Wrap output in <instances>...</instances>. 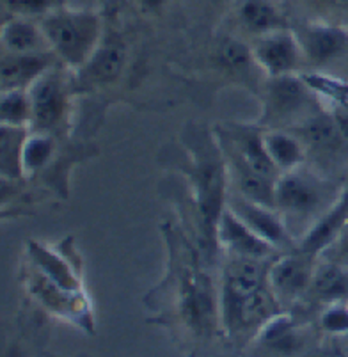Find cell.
Instances as JSON below:
<instances>
[{
    "mask_svg": "<svg viewBox=\"0 0 348 357\" xmlns=\"http://www.w3.org/2000/svg\"><path fill=\"white\" fill-rule=\"evenodd\" d=\"M40 25L55 59L75 70H80L91 59L103 38L98 16L66 6L43 16Z\"/></svg>",
    "mask_w": 348,
    "mask_h": 357,
    "instance_id": "6da1fadb",
    "label": "cell"
},
{
    "mask_svg": "<svg viewBox=\"0 0 348 357\" xmlns=\"http://www.w3.org/2000/svg\"><path fill=\"white\" fill-rule=\"evenodd\" d=\"M331 197L328 185L302 167L279 174L275 180V208L281 215L315 217L317 220L338 199L328 201Z\"/></svg>",
    "mask_w": 348,
    "mask_h": 357,
    "instance_id": "7a4b0ae2",
    "label": "cell"
},
{
    "mask_svg": "<svg viewBox=\"0 0 348 357\" xmlns=\"http://www.w3.org/2000/svg\"><path fill=\"white\" fill-rule=\"evenodd\" d=\"M27 93L32 114L31 130L52 134L68 112V87L57 64L41 75Z\"/></svg>",
    "mask_w": 348,
    "mask_h": 357,
    "instance_id": "3957f363",
    "label": "cell"
},
{
    "mask_svg": "<svg viewBox=\"0 0 348 357\" xmlns=\"http://www.w3.org/2000/svg\"><path fill=\"white\" fill-rule=\"evenodd\" d=\"M317 265L318 261L315 256L295 248L289 255L279 256L270 263L266 284L279 303L285 298H294L311 288Z\"/></svg>",
    "mask_w": 348,
    "mask_h": 357,
    "instance_id": "277c9868",
    "label": "cell"
},
{
    "mask_svg": "<svg viewBox=\"0 0 348 357\" xmlns=\"http://www.w3.org/2000/svg\"><path fill=\"white\" fill-rule=\"evenodd\" d=\"M313 87L298 75L268 77L265 98V114L270 123H285L297 118L311 105Z\"/></svg>",
    "mask_w": 348,
    "mask_h": 357,
    "instance_id": "5b68a950",
    "label": "cell"
},
{
    "mask_svg": "<svg viewBox=\"0 0 348 357\" xmlns=\"http://www.w3.org/2000/svg\"><path fill=\"white\" fill-rule=\"evenodd\" d=\"M252 55L256 66L262 68L268 77L295 73L305 57L301 41L281 29L259 36L252 45Z\"/></svg>",
    "mask_w": 348,
    "mask_h": 357,
    "instance_id": "8992f818",
    "label": "cell"
},
{
    "mask_svg": "<svg viewBox=\"0 0 348 357\" xmlns=\"http://www.w3.org/2000/svg\"><path fill=\"white\" fill-rule=\"evenodd\" d=\"M266 261L231 256L222 275V306L229 317L249 295L266 287Z\"/></svg>",
    "mask_w": 348,
    "mask_h": 357,
    "instance_id": "52a82bcc",
    "label": "cell"
},
{
    "mask_svg": "<svg viewBox=\"0 0 348 357\" xmlns=\"http://www.w3.org/2000/svg\"><path fill=\"white\" fill-rule=\"evenodd\" d=\"M226 206L231 212H235L256 235L266 240L270 245H274L278 251L279 249L297 248V242H294L292 231L286 226L281 213L275 208L245 199L240 194L231 197Z\"/></svg>",
    "mask_w": 348,
    "mask_h": 357,
    "instance_id": "ba28073f",
    "label": "cell"
},
{
    "mask_svg": "<svg viewBox=\"0 0 348 357\" xmlns=\"http://www.w3.org/2000/svg\"><path fill=\"white\" fill-rule=\"evenodd\" d=\"M215 235L219 243L235 258H249L268 261L278 252L274 245L256 235L252 229L229 208H224L217 222Z\"/></svg>",
    "mask_w": 348,
    "mask_h": 357,
    "instance_id": "9c48e42d",
    "label": "cell"
},
{
    "mask_svg": "<svg viewBox=\"0 0 348 357\" xmlns=\"http://www.w3.org/2000/svg\"><path fill=\"white\" fill-rule=\"evenodd\" d=\"M348 222V187L338 196L334 201L317 220H315L301 238L297 240V249L302 252L315 256L321 255L324 251L333 248L338 236L341 235L343 228Z\"/></svg>",
    "mask_w": 348,
    "mask_h": 357,
    "instance_id": "30bf717a",
    "label": "cell"
},
{
    "mask_svg": "<svg viewBox=\"0 0 348 357\" xmlns=\"http://www.w3.org/2000/svg\"><path fill=\"white\" fill-rule=\"evenodd\" d=\"M181 314L192 329L210 331L217 318L215 294L210 279L203 274H190L185 278L181 290Z\"/></svg>",
    "mask_w": 348,
    "mask_h": 357,
    "instance_id": "8fae6325",
    "label": "cell"
},
{
    "mask_svg": "<svg viewBox=\"0 0 348 357\" xmlns=\"http://www.w3.org/2000/svg\"><path fill=\"white\" fill-rule=\"evenodd\" d=\"M126 64V47L119 36L102 38L91 59L80 68V79L87 86H107L119 79Z\"/></svg>",
    "mask_w": 348,
    "mask_h": 357,
    "instance_id": "7c38bea8",
    "label": "cell"
},
{
    "mask_svg": "<svg viewBox=\"0 0 348 357\" xmlns=\"http://www.w3.org/2000/svg\"><path fill=\"white\" fill-rule=\"evenodd\" d=\"M59 61L52 52L43 54H2L0 84L2 91L29 89L41 75L47 73Z\"/></svg>",
    "mask_w": 348,
    "mask_h": 357,
    "instance_id": "4fadbf2b",
    "label": "cell"
},
{
    "mask_svg": "<svg viewBox=\"0 0 348 357\" xmlns=\"http://www.w3.org/2000/svg\"><path fill=\"white\" fill-rule=\"evenodd\" d=\"M294 134L301 137L305 149H313L317 153H336L348 141L334 114L328 112H315L309 118H304Z\"/></svg>",
    "mask_w": 348,
    "mask_h": 357,
    "instance_id": "5bb4252c",
    "label": "cell"
},
{
    "mask_svg": "<svg viewBox=\"0 0 348 357\" xmlns=\"http://www.w3.org/2000/svg\"><path fill=\"white\" fill-rule=\"evenodd\" d=\"M2 47L8 54H43L52 52L40 22L32 18L9 16L2 25Z\"/></svg>",
    "mask_w": 348,
    "mask_h": 357,
    "instance_id": "9a60e30c",
    "label": "cell"
},
{
    "mask_svg": "<svg viewBox=\"0 0 348 357\" xmlns=\"http://www.w3.org/2000/svg\"><path fill=\"white\" fill-rule=\"evenodd\" d=\"M231 146H233V153L240 158L245 165H249L255 173L262 176L270 178V180H278L279 171L270 160L266 153L265 142H263V132L256 128H236L231 134Z\"/></svg>",
    "mask_w": 348,
    "mask_h": 357,
    "instance_id": "2e32d148",
    "label": "cell"
},
{
    "mask_svg": "<svg viewBox=\"0 0 348 357\" xmlns=\"http://www.w3.org/2000/svg\"><path fill=\"white\" fill-rule=\"evenodd\" d=\"M301 45L305 59L315 64H324L347 50L348 34L333 25H313L304 32Z\"/></svg>",
    "mask_w": 348,
    "mask_h": 357,
    "instance_id": "e0dca14e",
    "label": "cell"
},
{
    "mask_svg": "<svg viewBox=\"0 0 348 357\" xmlns=\"http://www.w3.org/2000/svg\"><path fill=\"white\" fill-rule=\"evenodd\" d=\"M266 153L275 165L279 174L295 171L302 167L305 160V146L297 134H289L285 130H266L263 132Z\"/></svg>",
    "mask_w": 348,
    "mask_h": 357,
    "instance_id": "ac0fdd59",
    "label": "cell"
},
{
    "mask_svg": "<svg viewBox=\"0 0 348 357\" xmlns=\"http://www.w3.org/2000/svg\"><path fill=\"white\" fill-rule=\"evenodd\" d=\"M311 290L327 304H340L348 298V272L338 261L318 263Z\"/></svg>",
    "mask_w": 348,
    "mask_h": 357,
    "instance_id": "d6986e66",
    "label": "cell"
},
{
    "mask_svg": "<svg viewBox=\"0 0 348 357\" xmlns=\"http://www.w3.org/2000/svg\"><path fill=\"white\" fill-rule=\"evenodd\" d=\"M278 297L272 294L266 284L262 290L249 295L227 318H231L233 322H239L243 327L259 326V324H266L274 317H278Z\"/></svg>",
    "mask_w": 348,
    "mask_h": 357,
    "instance_id": "ffe728a7",
    "label": "cell"
},
{
    "mask_svg": "<svg viewBox=\"0 0 348 357\" xmlns=\"http://www.w3.org/2000/svg\"><path fill=\"white\" fill-rule=\"evenodd\" d=\"M239 18L245 31L258 38L281 27V15L268 0H243L239 9Z\"/></svg>",
    "mask_w": 348,
    "mask_h": 357,
    "instance_id": "44dd1931",
    "label": "cell"
},
{
    "mask_svg": "<svg viewBox=\"0 0 348 357\" xmlns=\"http://www.w3.org/2000/svg\"><path fill=\"white\" fill-rule=\"evenodd\" d=\"M29 135L27 126L2 125L0 128V167L2 174L8 178H18L24 174L22 167V151H24L25 139Z\"/></svg>",
    "mask_w": 348,
    "mask_h": 357,
    "instance_id": "7402d4cb",
    "label": "cell"
},
{
    "mask_svg": "<svg viewBox=\"0 0 348 357\" xmlns=\"http://www.w3.org/2000/svg\"><path fill=\"white\" fill-rule=\"evenodd\" d=\"M54 139L45 132H29L22 151V167L24 174H34L45 167L54 155Z\"/></svg>",
    "mask_w": 348,
    "mask_h": 357,
    "instance_id": "603a6c76",
    "label": "cell"
},
{
    "mask_svg": "<svg viewBox=\"0 0 348 357\" xmlns=\"http://www.w3.org/2000/svg\"><path fill=\"white\" fill-rule=\"evenodd\" d=\"M31 100L27 89L2 91V98H0L2 125L31 128Z\"/></svg>",
    "mask_w": 348,
    "mask_h": 357,
    "instance_id": "cb8c5ba5",
    "label": "cell"
},
{
    "mask_svg": "<svg viewBox=\"0 0 348 357\" xmlns=\"http://www.w3.org/2000/svg\"><path fill=\"white\" fill-rule=\"evenodd\" d=\"M217 59L224 70L231 73H247L252 64H256L252 47L236 38H224L217 48Z\"/></svg>",
    "mask_w": 348,
    "mask_h": 357,
    "instance_id": "d4e9b609",
    "label": "cell"
},
{
    "mask_svg": "<svg viewBox=\"0 0 348 357\" xmlns=\"http://www.w3.org/2000/svg\"><path fill=\"white\" fill-rule=\"evenodd\" d=\"M32 252H34V259L38 261V265L43 268L41 272H45V278L50 279L52 283L63 288L64 291H73L79 288V281L73 275V272L57 256L45 251L40 245H34Z\"/></svg>",
    "mask_w": 348,
    "mask_h": 357,
    "instance_id": "484cf974",
    "label": "cell"
},
{
    "mask_svg": "<svg viewBox=\"0 0 348 357\" xmlns=\"http://www.w3.org/2000/svg\"><path fill=\"white\" fill-rule=\"evenodd\" d=\"M66 0H2V8L9 16L18 18H43L55 9L64 8Z\"/></svg>",
    "mask_w": 348,
    "mask_h": 357,
    "instance_id": "4316f807",
    "label": "cell"
},
{
    "mask_svg": "<svg viewBox=\"0 0 348 357\" xmlns=\"http://www.w3.org/2000/svg\"><path fill=\"white\" fill-rule=\"evenodd\" d=\"M320 322L327 333H348V306H345V303L328 304V307L321 314Z\"/></svg>",
    "mask_w": 348,
    "mask_h": 357,
    "instance_id": "83f0119b",
    "label": "cell"
},
{
    "mask_svg": "<svg viewBox=\"0 0 348 357\" xmlns=\"http://www.w3.org/2000/svg\"><path fill=\"white\" fill-rule=\"evenodd\" d=\"M331 249H333L334 255H336V258H334L333 261L341 263V265L348 263V222L343 228V231H341V235L338 236L336 242L333 243V248Z\"/></svg>",
    "mask_w": 348,
    "mask_h": 357,
    "instance_id": "f1b7e54d",
    "label": "cell"
},
{
    "mask_svg": "<svg viewBox=\"0 0 348 357\" xmlns=\"http://www.w3.org/2000/svg\"><path fill=\"white\" fill-rule=\"evenodd\" d=\"M164 4H165V0H141V6L146 13L158 11Z\"/></svg>",
    "mask_w": 348,
    "mask_h": 357,
    "instance_id": "f546056e",
    "label": "cell"
},
{
    "mask_svg": "<svg viewBox=\"0 0 348 357\" xmlns=\"http://www.w3.org/2000/svg\"><path fill=\"white\" fill-rule=\"evenodd\" d=\"M334 118H336V121H338V125H340L343 135L348 139V112H336V114H334Z\"/></svg>",
    "mask_w": 348,
    "mask_h": 357,
    "instance_id": "4dcf8cb0",
    "label": "cell"
},
{
    "mask_svg": "<svg viewBox=\"0 0 348 357\" xmlns=\"http://www.w3.org/2000/svg\"><path fill=\"white\" fill-rule=\"evenodd\" d=\"M325 2H333V4H343L347 0H325Z\"/></svg>",
    "mask_w": 348,
    "mask_h": 357,
    "instance_id": "1f68e13d",
    "label": "cell"
}]
</instances>
